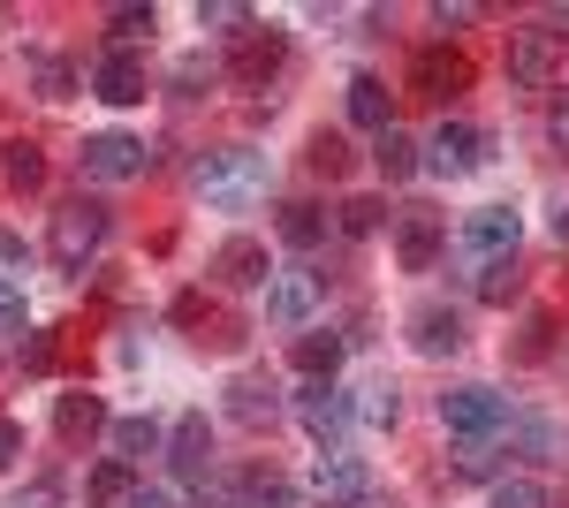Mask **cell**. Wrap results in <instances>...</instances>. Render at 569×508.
I'll use <instances>...</instances> for the list:
<instances>
[{"label":"cell","instance_id":"1","mask_svg":"<svg viewBox=\"0 0 569 508\" xmlns=\"http://www.w3.org/2000/svg\"><path fill=\"white\" fill-rule=\"evenodd\" d=\"M266 175H273V168H266V152H243V145H228V152H206L190 182L206 190V206L243 212V206H251V198L266 190Z\"/></svg>","mask_w":569,"mask_h":508},{"label":"cell","instance_id":"2","mask_svg":"<svg viewBox=\"0 0 569 508\" xmlns=\"http://www.w3.org/2000/svg\"><path fill=\"white\" fill-rule=\"evenodd\" d=\"M289 410H297V425H305L311 440H319V456H327V448H342V440H350V425H357L350 395H342L335 380H305Z\"/></svg>","mask_w":569,"mask_h":508},{"label":"cell","instance_id":"3","mask_svg":"<svg viewBox=\"0 0 569 508\" xmlns=\"http://www.w3.org/2000/svg\"><path fill=\"white\" fill-rule=\"evenodd\" d=\"M440 425L456 440H493V432H509V395H493V387H448L440 395Z\"/></svg>","mask_w":569,"mask_h":508},{"label":"cell","instance_id":"4","mask_svg":"<svg viewBox=\"0 0 569 508\" xmlns=\"http://www.w3.org/2000/svg\"><path fill=\"white\" fill-rule=\"evenodd\" d=\"M99 243H107V206L77 198V206L53 212V236H46V251H53V266H61V273H77V266H84Z\"/></svg>","mask_w":569,"mask_h":508},{"label":"cell","instance_id":"5","mask_svg":"<svg viewBox=\"0 0 569 508\" xmlns=\"http://www.w3.org/2000/svg\"><path fill=\"white\" fill-rule=\"evenodd\" d=\"M440 251H448V212H433V206L395 212V258H402V273H433Z\"/></svg>","mask_w":569,"mask_h":508},{"label":"cell","instance_id":"6","mask_svg":"<svg viewBox=\"0 0 569 508\" xmlns=\"http://www.w3.org/2000/svg\"><path fill=\"white\" fill-rule=\"evenodd\" d=\"M77 168H84V182H130V175H144V168H152V152H144V137L99 129V137H84Z\"/></svg>","mask_w":569,"mask_h":508},{"label":"cell","instance_id":"7","mask_svg":"<svg viewBox=\"0 0 569 508\" xmlns=\"http://www.w3.org/2000/svg\"><path fill=\"white\" fill-rule=\"evenodd\" d=\"M486 152H493V137H486V129H471V122H440L433 137H426V168L448 175V182H456V175H479Z\"/></svg>","mask_w":569,"mask_h":508},{"label":"cell","instance_id":"8","mask_svg":"<svg viewBox=\"0 0 569 508\" xmlns=\"http://www.w3.org/2000/svg\"><path fill=\"white\" fill-rule=\"evenodd\" d=\"M517 236H525V228H517L509 206H479L463 228H456V251L471 258V266H486V258H517Z\"/></svg>","mask_w":569,"mask_h":508},{"label":"cell","instance_id":"9","mask_svg":"<svg viewBox=\"0 0 569 508\" xmlns=\"http://www.w3.org/2000/svg\"><path fill=\"white\" fill-rule=\"evenodd\" d=\"M311 494L327 508H350L357 494H372V470H365V456H350V448H327V456L311 464Z\"/></svg>","mask_w":569,"mask_h":508},{"label":"cell","instance_id":"10","mask_svg":"<svg viewBox=\"0 0 569 508\" xmlns=\"http://www.w3.org/2000/svg\"><path fill=\"white\" fill-rule=\"evenodd\" d=\"M311 311H319V281H311L305 266H281L266 281V319L273 327H311Z\"/></svg>","mask_w":569,"mask_h":508},{"label":"cell","instance_id":"11","mask_svg":"<svg viewBox=\"0 0 569 508\" xmlns=\"http://www.w3.org/2000/svg\"><path fill=\"white\" fill-rule=\"evenodd\" d=\"M91 91H99L107 107H137V99H144V61H137L130 46H107V53L91 61Z\"/></svg>","mask_w":569,"mask_h":508},{"label":"cell","instance_id":"12","mask_svg":"<svg viewBox=\"0 0 569 508\" xmlns=\"http://www.w3.org/2000/svg\"><path fill=\"white\" fill-rule=\"evenodd\" d=\"M410 91H426V99H456V91H471V61L448 53V46H418V61H410Z\"/></svg>","mask_w":569,"mask_h":508},{"label":"cell","instance_id":"13","mask_svg":"<svg viewBox=\"0 0 569 508\" xmlns=\"http://www.w3.org/2000/svg\"><path fill=\"white\" fill-rule=\"evenodd\" d=\"M555 69H562V53H555V31H517V46H509V84L547 91V84H555Z\"/></svg>","mask_w":569,"mask_h":508},{"label":"cell","instance_id":"14","mask_svg":"<svg viewBox=\"0 0 569 508\" xmlns=\"http://www.w3.org/2000/svg\"><path fill=\"white\" fill-rule=\"evenodd\" d=\"M213 273L228 281V289H266L281 266L266 258V243H251V236H228V243L213 251Z\"/></svg>","mask_w":569,"mask_h":508},{"label":"cell","instance_id":"15","mask_svg":"<svg viewBox=\"0 0 569 508\" xmlns=\"http://www.w3.org/2000/svg\"><path fill=\"white\" fill-rule=\"evenodd\" d=\"M228 418L236 425H273L281 418V387L266 380V372H236V380H228Z\"/></svg>","mask_w":569,"mask_h":508},{"label":"cell","instance_id":"16","mask_svg":"<svg viewBox=\"0 0 569 508\" xmlns=\"http://www.w3.org/2000/svg\"><path fill=\"white\" fill-rule=\"evenodd\" d=\"M281 53H289L281 31H243V39H236V61H228V77H236V84H266V77L281 69Z\"/></svg>","mask_w":569,"mask_h":508},{"label":"cell","instance_id":"17","mask_svg":"<svg viewBox=\"0 0 569 508\" xmlns=\"http://www.w3.org/2000/svg\"><path fill=\"white\" fill-rule=\"evenodd\" d=\"M168 464L182 470V478H206L213 470V432H206V418L190 410V418H176V432H168Z\"/></svg>","mask_w":569,"mask_h":508},{"label":"cell","instance_id":"18","mask_svg":"<svg viewBox=\"0 0 569 508\" xmlns=\"http://www.w3.org/2000/svg\"><path fill=\"white\" fill-rule=\"evenodd\" d=\"M410 341H418V357H456V349H463V319H456L448 303H426V311L410 319Z\"/></svg>","mask_w":569,"mask_h":508},{"label":"cell","instance_id":"19","mask_svg":"<svg viewBox=\"0 0 569 508\" xmlns=\"http://www.w3.org/2000/svg\"><path fill=\"white\" fill-rule=\"evenodd\" d=\"M342 349H350V335H327V327H305V335H297V372H305V380H335Z\"/></svg>","mask_w":569,"mask_h":508},{"label":"cell","instance_id":"20","mask_svg":"<svg viewBox=\"0 0 569 508\" xmlns=\"http://www.w3.org/2000/svg\"><path fill=\"white\" fill-rule=\"evenodd\" d=\"M350 122L357 129H372V137H388L395 114H388V84L380 77H350Z\"/></svg>","mask_w":569,"mask_h":508},{"label":"cell","instance_id":"21","mask_svg":"<svg viewBox=\"0 0 569 508\" xmlns=\"http://www.w3.org/2000/svg\"><path fill=\"white\" fill-rule=\"evenodd\" d=\"M91 508H130V494H137V464H122V456H107V464L91 470Z\"/></svg>","mask_w":569,"mask_h":508},{"label":"cell","instance_id":"22","mask_svg":"<svg viewBox=\"0 0 569 508\" xmlns=\"http://www.w3.org/2000/svg\"><path fill=\"white\" fill-rule=\"evenodd\" d=\"M350 410H357V425H395V418H402V395H395L388 372H372V380L357 387V402H350Z\"/></svg>","mask_w":569,"mask_h":508},{"label":"cell","instance_id":"23","mask_svg":"<svg viewBox=\"0 0 569 508\" xmlns=\"http://www.w3.org/2000/svg\"><path fill=\"white\" fill-rule=\"evenodd\" d=\"M0 175H8L16 190H39L46 182V152L31 145V137H8V145H0Z\"/></svg>","mask_w":569,"mask_h":508},{"label":"cell","instance_id":"24","mask_svg":"<svg viewBox=\"0 0 569 508\" xmlns=\"http://www.w3.org/2000/svg\"><path fill=\"white\" fill-rule=\"evenodd\" d=\"M372 160H380V175H388V182H410V175L426 168V145H410L402 129H388V137L372 145Z\"/></svg>","mask_w":569,"mask_h":508},{"label":"cell","instance_id":"25","mask_svg":"<svg viewBox=\"0 0 569 508\" xmlns=\"http://www.w3.org/2000/svg\"><path fill=\"white\" fill-rule=\"evenodd\" d=\"M99 425H107L99 395H61V402H53V432H61V440H84V432H99Z\"/></svg>","mask_w":569,"mask_h":508},{"label":"cell","instance_id":"26","mask_svg":"<svg viewBox=\"0 0 569 508\" xmlns=\"http://www.w3.org/2000/svg\"><path fill=\"white\" fill-rule=\"evenodd\" d=\"M273 228H281V243H289V251H319L327 212H319V206H281V220H273Z\"/></svg>","mask_w":569,"mask_h":508},{"label":"cell","instance_id":"27","mask_svg":"<svg viewBox=\"0 0 569 508\" xmlns=\"http://www.w3.org/2000/svg\"><path fill=\"white\" fill-rule=\"evenodd\" d=\"M107 440H114L122 464H144V456L160 448V425H152V418H114V425H107Z\"/></svg>","mask_w":569,"mask_h":508},{"label":"cell","instance_id":"28","mask_svg":"<svg viewBox=\"0 0 569 508\" xmlns=\"http://www.w3.org/2000/svg\"><path fill=\"white\" fill-rule=\"evenodd\" d=\"M456 478H471V486L493 478V486H501V448H493V440H463V448H456Z\"/></svg>","mask_w":569,"mask_h":508},{"label":"cell","instance_id":"29","mask_svg":"<svg viewBox=\"0 0 569 508\" xmlns=\"http://www.w3.org/2000/svg\"><path fill=\"white\" fill-rule=\"evenodd\" d=\"M471 289H479L486 303H509L517 297V258H486L479 273H471Z\"/></svg>","mask_w":569,"mask_h":508},{"label":"cell","instance_id":"30","mask_svg":"<svg viewBox=\"0 0 569 508\" xmlns=\"http://www.w3.org/2000/svg\"><path fill=\"white\" fill-rule=\"evenodd\" d=\"M380 228H388V206L380 198H350L342 206V236H380Z\"/></svg>","mask_w":569,"mask_h":508},{"label":"cell","instance_id":"31","mask_svg":"<svg viewBox=\"0 0 569 508\" xmlns=\"http://www.w3.org/2000/svg\"><path fill=\"white\" fill-rule=\"evenodd\" d=\"M198 23H206V31H236V39H243V31H251V8H243V0H213V8H198Z\"/></svg>","mask_w":569,"mask_h":508},{"label":"cell","instance_id":"32","mask_svg":"<svg viewBox=\"0 0 569 508\" xmlns=\"http://www.w3.org/2000/svg\"><path fill=\"white\" fill-rule=\"evenodd\" d=\"M486 508H547V486H531V478H501Z\"/></svg>","mask_w":569,"mask_h":508},{"label":"cell","instance_id":"33","mask_svg":"<svg viewBox=\"0 0 569 508\" xmlns=\"http://www.w3.org/2000/svg\"><path fill=\"white\" fill-rule=\"evenodd\" d=\"M509 425H517V440H525L531 464H547V456H555V425H547V418H509Z\"/></svg>","mask_w":569,"mask_h":508},{"label":"cell","instance_id":"34","mask_svg":"<svg viewBox=\"0 0 569 508\" xmlns=\"http://www.w3.org/2000/svg\"><path fill=\"white\" fill-rule=\"evenodd\" d=\"M0 335H23V273H0Z\"/></svg>","mask_w":569,"mask_h":508},{"label":"cell","instance_id":"35","mask_svg":"<svg viewBox=\"0 0 569 508\" xmlns=\"http://www.w3.org/2000/svg\"><path fill=\"white\" fill-rule=\"evenodd\" d=\"M152 23H160L152 8H107V31H114V39H122V46H130V39H144Z\"/></svg>","mask_w":569,"mask_h":508},{"label":"cell","instance_id":"36","mask_svg":"<svg viewBox=\"0 0 569 508\" xmlns=\"http://www.w3.org/2000/svg\"><path fill=\"white\" fill-rule=\"evenodd\" d=\"M213 77H220L213 61H182V69H176V91H182V99H206V91H213Z\"/></svg>","mask_w":569,"mask_h":508},{"label":"cell","instance_id":"37","mask_svg":"<svg viewBox=\"0 0 569 508\" xmlns=\"http://www.w3.org/2000/svg\"><path fill=\"white\" fill-rule=\"evenodd\" d=\"M311 168H319V175H342V168H350L342 137H327V129H319V137H311Z\"/></svg>","mask_w":569,"mask_h":508},{"label":"cell","instance_id":"38","mask_svg":"<svg viewBox=\"0 0 569 508\" xmlns=\"http://www.w3.org/2000/svg\"><path fill=\"white\" fill-rule=\"evenodd\" d=\"M243 508H297V494L273 486V478H251V486H243Z\"/></svg>","mask_w":569,"mask_h":508},{"label":"cell","instance_id":"39","mask_svg":"<svg viewBox=\"0 0 569 508\" xmlns=\"http://www.w3.org/2000/svg\"><path fill=\"white\" fill-rule=\"evenodd\" d=\"M69 84H77L69 61H39V91H46V99H69Z\"/></svg>","mask_w":569,"mask_h":508},{"label":"cell","instance_id":"40","mask_svg":"<svg viewBox=\"0 0 569 508\" xmlns=\"http://www.w3.org/2000/svg\"><path fill=\"white\" fill-rule=\"evenodd\" d=\"M547 335H555V319L531 311V319H525V349H517V357H547Z\"/></svg>","mask_w":569,"mask_h":508},{"label":"cell","instance_id":"41","mask_svg":"<svg viewBox=\"0 0 569 508\" xmlns=\"http://www.w3.org/2000/svg\"><path fill=\"white\" fill-rule=\"evenodd\" d=\"M463 23H479V8H471V0H456V8L440 0V8H433V31H463Z\"/></svg>","mask_w":569,"mask_h":508},{"label":"cell","instance_id":"42","mask_svg":"<svg viewBox=\"0 0 569 508\" xmlns=\"http://www.w3.org/2000/svg\"><path fill=\"white\" fill-rule=\"evenodd\" d=\"M23 372H53V341H46V335L23 341Z\"/></svg>","mask_w":569,"mask_h":508},{"label":"cell","instance_id":"43","mask_svg":"<svg viewBox=\"0 0 569 508\" xmlns=\"http://www.w3.org/2000/svg\"><path fill=\"white\" fill-rule=\"evenodd\" d=\"M16 456H23V425H16V418H0V470L16 464Z\"/></svg>","mask_w":569,"mask_h":508},{"label":"cell","instance_id":"44","mask_svg":"<svg viewBox=\"0 0 569 508\" xmlns=\"http://www.w3.org/2000/svg\"><path fill=\"white\" fill-rule=\"evenodd\" d=\"M8 508H61V494H53V486H46V478H39V486H23V494H16V501H8Z\"/></svg>","mask_w":569,"mask_h":508},{"label":"cell","instance_id":"45","mask_svg":"<svg viewBox=\"0 0 569 508\" xmlns=\"http://www.w3.org/2000/svg\"><path fill=\"white\" fill-rule=\"evenodd\" d=\"M130 508H176V494H160V486H152V494H130Z\"/></svg>","mask_w":569,"mask_h":508},{"label":"cell","instance_id":"46","mask_svg":"<svg viewBox=\"0 0 569 508\" xmlns=\"http://www.w3.org/2000/svg\"><path fill=\"white\" fill-rule=\"evenodd\" d=\"M547 129H555V145L569 152V107H555V122H547Z\"/></svg>","mask_w":569,"mask_h":508},{"label":"cell","instance_id":"47","mask_svg":"<svg viewBox=\"0 0 569 508\" xmlns=\"http://www.w3.org/2000/svg\"><path fill=\"white\" fill-rule=\"evenodd\" d=\"M350 508H395V501H380V494H357V501Z\"/></svg>","mask_w":569,"mask_h":508},{"label":"cell","instance_id":"48","mask_svg":"<svg viewBox=\"0 0 569 508\" xmlns=\"http://www.w3.org/2000/svg\"><path fill=\"white\" fill-rule=\"evenodd\" d=\"M555 236H562V243H569V206H562V212H555Z\"/></svg>","mask_w":569,"mask_h":508}]
</instances>
